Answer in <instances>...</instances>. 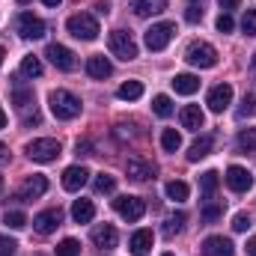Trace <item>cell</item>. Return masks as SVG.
<instances>
[{
    "instance_id": "9c48e42d",
    "label": "cell",
    "mask_w": 256,
    "mask_h": 256,
    "mask_svg": "<svg viewBox=\"0 0 256 256\" xmlns=\"http://www.w3.org/2000/svg\"><path fill=\"white\" fill-rule=\"evenodd\" d=\"M206 104H208L212 114H224V110L232 104V86H230V84H218V86L208 92Z\"/></svg>"
},
{
    "instance_id": "7a4b0ae2",
    "label": "cell",
    "mask_w": 256,
    "mask_h": 256,
    "mask_svg": "<svg viewBox=\"0 0 256 256\" xmlns=\"http://www.w3.org/2000/svg\"><path fill=\"white\" fill-rule=\"evenodd\" d=\"M66 30L74 36V39H80V42H92L102 30H98V21L90 15V12H78V15H72L68 21H66Z\"/></svg>"
},
{
    "instance_id": "5bb4252c",
    "label": "cell",
    "mask_w": 256,
    "mask_h": 256,
    "mask_svg": "<svg viewBox=\"0 0 256 256\" xmlns=\"http://www.w3.org/2000/svg\"><path fill=\"white\" fill-rule=\"evenodd\" d=\"M126 173H128V179H134V182H149V179L155 176L152 164L143 161V158H137V155H131L126 161Z\"/></svg>"
},
{
    "instance_id": "c3c4849f",
    "label": "cell",
    "mask_w": 256,
    "mask_h": 256,
    "mask_svg": "<svg viewBox=\"0 0 256 256\" xmlns=\"http://www.w3.org/2000/svg\"><path fill=\"white\" fill-rule=\"evenodd\" d=\"M6 126V114H3V110H0V128Z\"/></svg>"
},
{
    "instance_id": "1f68e13d",
    "label": "cell",
    "mask_w": 256,
    "mask_h": 256,
    "mask_svg": "<svg viewBox=\"0 0 256 256\" xmlns=\"http://www.w3.org/2000/svg\"><path fill=\"white\" fill-rule=\"evenodd\" d=\"M21 74H24V78H39V74H42L39 57H24V60H21Z\"/></svg>"
},
{
    "instance_id": "44dd1931",
    "label": "cell",
    "mask_w": 256,
    "mask_h": 256,
    "mask_svg": "<svg viewBox=\"0 0 256 256\" xmlns=\"http://www.w3.org/2000/svg\"><path fill=\"white\" fill-rule=\"evenodd\" d=\"M86 74H90V78L104 80V78H110V74H114V66H110L108 57H90V60H86Z\"/></svg>"
},
{
    "instance_id": "ee69618b",
    "label": "cell",
    "mask_w": 256,
    "mask_h": 256,
    "mask_svg": "<svg viewBox=\"0 0 256 256\" xmlns=\"http://www.w3.org/2000/svg\"><path fill=\"white\" fill-rule=\"evenodd\" d=\"M218 3H220V9H224V12H232V9H238V3H242V0H218Z\"/></svg>"
},
{
    "instance_id": "9a60e30c",
    "label": "cell",
    "mask_w": 256,
    "mask_h": 256,
    "mask_svg": "<svg viewBox=\"0 0 256 256\" xmlns=\"http://www.w3.org/2000/svg\"><path fill=\"white\" fill-rule=\"evenodd\" d=\"M86 179H90V170H86V167H80V164L66 167V170H63V188H66V191H80V188L86 185Z\"/></svg>"
},
{
    "instance_id": "ab89813d",
    "label": "cell",
    "mask_w": 256,
    "mask_h": 256,
    "mask_svg": "<svg viewBox=\"0 0 256 256\" xmlns=\"http://www.w3.org/2000/svg\"><path fill=\"white\" fill-rule=\"evenodd\" d=\"M232 27H236L232 15H230V12H220V15H218V30H220V33H232Z\"/></svg>"
},
{
    "instance_id": "4316f807",
    "label": "cell",
    "mask_w": 256,
    "mask_h": 256,
    "mask_svg": "<svg viewBox=\"0 0 256 256\" xmlns=\"http://www.w3.org/2000/svg\"><path fill=\"white\" fill-rule=\"evenodd\" d=\"M12 104H15V108H21V110H24V108H30V104H33V90H30V86L15 84V86H12Z\"/></svg>"
},
{
    "instance_id": "d4e9b609",
    "label": "cell",
    "mask_w": 256,
    "mask_h": 256,
    "mask_svg": "<svg viewBox=\"0 0 256 256\" xmlns=\"http://www.w3.org/2000/svg\"><path fill=\"white\" fill-rule=\"evenodd\" d=\"M200 214H202V220H206V224H214V220L224 214V202H214V196H206V200H202V212H200Z\"/></svg>"
},
{
    "instance_id": "f6af8a7d",
    "label": "cell",
    "mask_w": 256,
    "mask_h": 256,
    "mask_svg": "<svg viewBox=\"0 0 256 256\" xmlns=\"http://www.w3.org/2000/svg\"><path fill=\"white\" fill-rule=\"evenodd\" d=\"M6 161H9V149L0 143V164H6Z\"/></svg>"
},
{
    "instance_id": "d6a6232c",
    "label": "cell",
    "mask_w": 256,
    "mask_h": 256,
    "mask_svg": "<svg viewBox=\"0 0 256 256\" xmlns=\"http://www.w3.org/2000/svg\"><path fill=\"white\" fill-rule=\"evenodd\" d=\"M96 191L98 194H114L116 191V179H114L110 173H98V176H96Z\"/></svg>"
},
{
    "instance_id": "e575fe53",
    "label": "cell",
    "mask_w": 256,
    "mask_h": 256,
    "mask_svg": "<svg viewBox=\"0 0 256 256\" xmlns=\"http://www.w3.org/2000/svg\"><path fill=\"white\" fill-rule=\"evenodd\" d=\"M57 256H80V242L78 238H63L57 244Z\"/></svg>"
},
{
    "instance_id": "2e32d148",
    "label": "cell",
    "mask_w": 256,
    "mask_h": 256,
    "mask_svg": "<svg viewBox=\"0 0 256 256\" xmlns=\"http://www.w3.org/2000/svg\"><path fill=\"white\" fill-rule=\"evenodd\" d=\"M90 238H92V244H96V248H102V250H110V248H116V242H120V236H116V230H114L110 224L96 226Z\"/></svg>"
},
{
    "instance_id": "30bf717a",
    "label": "cell",
    "mask_w": 256,
    "mask_h": 256,
    "mask_svg": "<svg viewBox=\"0 0 256 256\" xmlns=\"http://www.w3.org/2000/svg\"><path fill=\"white\" fill-rule=\"evenodd\" d=\"M18 33L24 39H42L45 36V21L36 18V15H30V12H21L18 15Z\"/></svg>"
},
{
    "instance_id": "816d5d0a",
    "label": "cell",
    "mask_w": 256,
    "mask_h": 256,
    "mask_svg": "<svg viewBox=\"0 0 256 256\" xmlns=\"http://www.w3.org/2000/svg\"><path fill=\"white\" fill-rule=\"evenodd\" d=\"M18 3H21V6H24V3H30V0H18Z\"/></svg>"
},
{
    "instance_id": "f35d334b",
    "label": "cell",
    "mask_w": 256,
    "mask_h": 256,
    "mask_svg": "<svg viewBox=\"0 0 256 256\" xmlns=\"http://www.w3.org/2000/svg\"><path fill=\"white\" fill-rule=\"evenodd\" d=\"M15 250H18V242L9 236H0V256H15Z\"/></svg>"
},
{
    "instance_id": "5b68a950",
    "label": "cell",
    "mask_w": 256,
    "mask_h": 256,
    "mask_svg": "<svg viewBox=\"0 0 256 256\" xmlns=\"http://www.w3.org/2000/svg\"><path fill=\"white\" fill-rule=\"evenodd\" d=\"M173 33H176V24L173 21H161V24H152L149 30H146V48L149 51H164L167 45H170V39H173Z\"/></svg>"
},
{
    "instance_id": "e0dca14e",
    "label": "cell",
    "mask_w": 256,
    "mask_h": 256,
    "mask_svg": "<svg viewBox=\"0 0 256 256\" xmlns=\"http://www.w3.org/2000/svg\"><path fill=\"white\" fill-rule=\"evenodd\" d=\"M45 191H48V179H45V176H30V179L21 185V194H18V196H21L24 202H30V200H36V196H42Z\"/></svg>"
},
{
    "instance_id": "3957f363",
    "label": "cell",
    "mask_w": 256,
    "mask_h": 256,
    "mask_svg": "<svg viewBox=\"0 0 256 256\" xmlns=\"http://www.w3.org/2000/svg\"><path fill=\"white\" fill-rule=\"evenodd\" d=\"M60 152H63V146H60V140H54V137H39V140L27 143V155H30L36 164L57 161V158H60Z\"/></svg>"
},
{
    "instance_id": "8d00e7d4",
    "label": "cell",
    "mask_w": 256,
    "mask_h": 256,
    "mask_svg": "<svg viewBox=\"0 0 256 256\" xmlns=\"http://www.w3.org/2000/svg\"><path fill=\"white\" fill-rule=\"evenodd\" d=\"M3 224H6L9 230H21V226L27 224V218H24L21 212H6V218H3Z\"/></svg>"
},
{
    "instance_id": "d590c367",
    "label": "cell",
    "mask_w": 256,
    "mask_h": 256,
    "mask_svg": "<svg viewBox=\"0 0 256 256\" xmlns=\"http://www.w3.org/2000/svg\"><path fill=\"white\" fill-rule=\"evenodd\" d=\"M185 220H188V218H185L182 212H179V214H170V218H167V226H164V232H167V236H176V232H182Z\"/></svg>"
},
{
    "instance_id": "60d3db41",
    "label": "cell",
    "mask_w": 256,
    "mask_h": 256,
    "mask_svg": "<svg viewBox=\"0 0 256 256\" xmlns=\"http://www.w3.org/2000/svg\"><path fill=\"white\" fill-rule=\"evenodd\" d=\"M232 230H236V232H248V230H250V218H248L244 212H238V214L232 218Z\"/></svg>"
},
{
    "instance_id": "7dc6e473",
    "label": "cell",
    "mask_w": 256,
    "mask_h": 256,
    "mask_svg": "<svg viewBox=\"0 0 256 256\" xmlns=\"http://www.w3.org/2000/svg\"><path fill=\"white\" fill-rule=\"evenodd\" d=\"M42 3H45V6H51V9H54V6H60V3H63V0H42Z\"/></svg>"
},
{
    "instance_id": "52a82bcc",
    "label": "cell",
    "mask_w": 256,
    "mask_h": 256,
    "mask_svg": "<svg viewBox=\"0 0 256 256\" xmlns=\"http://www.w3.org/2000/svg\"><path fill=\"white\" fill-rule=\"evenodd\" d=\"M114 208L126 218L128 224H134V220H140L143 214H146V200H140V196H116L114 200Z\"/></svg>"
},
{
    "instance_id": "ba28073f",
    "label": "cell",
    "mask_w": 256,
    "mask_h": 256,
    "mask_svg": "<svg viewBox=\"0 0 256 256\" xmlns=\"http://www.w3.org/2000/svg\"><path fill=\"white\" fill-rule=\"evenodd\" d=\"M60 224H63V212H60V208H45V212H39V214L33 218V230H36L39 236H51Z\"/></svg>"
},
{
    "instance_id": "b9f144b4",
    "label": "cell",
    "mask_w": 256,
    "mask_h": 256,
    "mask_svg": "<svg viewBox=\"0 0 256 256\" xmlns=\"http://www.w3.org/2000/svg\"><path fill=\"white\" fill-rule=\"evenodd\" d=\"M254 110H256V98H254V96H244V102H242V110H238V120L250 116Z\"/></svg>"
},
{
    "instance_id": "db71d44e",
    "label": "cell",
    "mask_w": 256,
    "mask_h": 256,
    "mask_svg": "<svg viewBox=\"0 0 256 256\" xmlns=\"http://www.w3.org/2000/svg\"><path fill=\"white\" fill-rule=\"evenodd\" d=\"M164 256H173V254H164Z\"/></svg>"
},
{
    "instance_id": "bcb514c9",
    "label": "cell",
    "mask_w": 256,
    "mask_h": 256,
    "mask_svg": "<svg viewBox=\"0 0 256 256\" xmlns=\"http://www.w3.org/2000/svg\"><path fill=\"white\" fill-rule=\"evenodd\" d=\"M248 256H256V236L248 242Z\"/></svg>"
},
{
    "instance_id": "7c38bea8",
    "label": "cell",
    "mask_w": 256,
    "mask_h": 256,
    "mask_svg": "<svg viewBox=\"0 0 256 256\" xmlns=\"http://www.w3.org/2000/svg\"><path fill=\"white\" fill-rule=\"evenodd\" d=\"M45 57H48L51 63L57 66L60 72H72V68H74V54H72L66 45H57V42H51V45L45 48Z\"/></svg>"
},
{
    "instance_id": "cb8c5ba5",
    "label": "cell",
    "mask_w": 256,
    "mask_h": 256,
    "mask_svg": "<svg viewBox=\"0 0 256 256\" xmlns=\"http://www.w3.org/2000/svg\"><path fill=\"white\" fill-rule=\"evenodd\" d=\"M72 218H74L78 224H90V220L96 218V206H92V200H74V206H72Z\"/></svg>"
},
{
    "instance_id": "74e56055",
    "label": "cell",
    "mask_w": 256,
    "mask_h": 256,
    "mask_svg": "<svg viewBox=\"0 0 256 256\" xmlns=\"http://www.w3.org/2000/svg\"><path fill=\"white\" fill-rule=\"evenodd\" d=\"M242 30H244L248 36H256V9H248V12H244V18H242Z\"/></svg>"
},
{
    "instance_id": "603a6c76",
    "label": "cell",
    "mask_w": 256,
    "mask_h": 256,
    "mask_svg": "<svg viewBox=\"0 0 256 256\" xmlns=\"http://www.w3.org/2000/svg\"><path fill=\"white\" fill-rule=\"evenodd\" d=\"M173 90H176L179 96H194V92L200 90V78H196V74H188V72H185V74H176V78H173Z\"/></svg>"
},
{
    "instance_id": "f907efd6",
    "label": "cell",
    "mask_w": 256,
    "mask_h": 256,
    "mask_svg": "<svg viewBox=\"0 0 256 256\" xmlns=\"http://www.w3.org/2000/svg\"><path fill=\"white\" fill-rule=\"evenodd\" d=\"M250 68H254V72H256V54H254V63H250Z\"/></svg>"
},
{
    "instance_id": "83f0119b",
    "label": "cell",
    "mask_w": 256,
    "mask_h": 256,
    "mask_svg": "<svg viewBox=\"0 0 256 256\" xmlns=\"http://www.w3.org/2000/svg\"><path fill=\"white\" fill-rule=\"evenodd\" d=\"M116 96H120L122 102H137V98L143 96V84H140V80H126V84L116 90Z\"/></svg>"
},
{
    "instance_id": "7bdbcfd3",
    "label": "cell",
    "mask_w": 256,
    "mask_h": 256,
    "mask_svg": "<svg viewBox=\"0 0 256 256\" xmlns=\"http://www.w3.org/2000/svg\"><path fill=\"white\" fill-rule=\"evenodd\" d=\"M185 18H188L191 24H196V21H202V9H200L196 3H188V9H185Z\"/></svg>"
},
{
    "instance_id": "484cf974",
    "label": "cell",
    "mask_w": 256,
    "mask_h": 256,
    "mask_svg": "<svg viewBox=\"0 0 256 256\" xmlns=\"http://www.w3.org/2000/svg\"><path fill=\"white\" fill-rule=\"evenodd\" d=\"M218 185H220V176H218L214 170H206V173L200 176V191H202V200H206V196H214Z\"/></svg>"
},
{
    "instance_id": "7402d4cb",
    "label": "cell",
    "mask_w": 256,
    "mask_h": 256,
    "mask_svg": "<svg viewBox=\"0 0 256 256\" xmlns=\"http://www.w3.org/2000/svg\"><path fill=\"white\" fill-rule=\"evenodd\" d=\"M212 146H214V137H212V134H200V137L191 143V149H188V161L206 158V155L212 152Z\"/></svg>"
},
{
    "instance_id": "277c9868",
    "label": "cell",
    "mask_w": 256,
    "mask_h": 256,
    "mask_svg": "<svg viewBox=\"0 0 256 256\" xmlns=\"http://www.w3.org/2000/svg\"><path fill=\"white\" fill-rule=\"evenodd\" d=\"M185 60H188L194 68H214V66H218V51H214V45H208V42H194L191 48L185 51Z\"/></svg>"
},
{
    "instance_id": "4fadbf2b",
    "label": "cell",
    "mask_w": 256,
    "mask_h": 256,
    "mask_svg": "<svg viewBox=\"0 0 256 256\" xmlns=\"http://www.w3.org/2000/svg\"><path fill=\"white\" fill-rule=\"evenodd\" d=\"M202 256H236V244L224 236H208L202 242Z\"/></svg>"
},
{
    "instance_id": "ac0fdd59",
    "label": "cell",
    "mask_w": 256,
    "mask_h": 256,
    "mask_svg": "<svg viewBox=\"0 0 256 256\" xmlns=\"http://www.w3.org/2000/svg\"><path fill=\"white\" fill-rule=\"evenodd\" d=\"M152 242H155L152 230H137V232L131 236L128 248H131V254H134V256H146L149 250H152Z\"/></svg>"
},
{
    "instance_id": "f1b7e54d",
    "label": "cell",
    "mask_w": 256,
    "mask_h": 256,
    "mask_svg": "<svg viewBox=\"0 0 256 256\" xmlns=\"http://www.w3.org/2000/svg\"><path fill=\"white\" fill-rule=\"evenodd\" d=\"M161 146H164V152H176V149L182 146V134H179L176 128H164V134H161Z\"/></svg>"
},
{
    "instance_id": "ffe728a7",
    "label": "cell",
    "mask_w": 256,
    "mask_h": 256,
    "mask_svg": "<svg viewBox=\"0 0 256 256\" xmlns=\"http://www.w3.org/2000/svg\"><path fill=\"white\" fill-rule=\"evenodd\" d=\"M179 120H182V128H188V131H200L202 122H206V116H202V110L196 104H185L182 114H179Z\"/></svg>"
},
{
    "instance_id": "836d02e7",
    "label": "cell",
    "mask_w": 256,
    "mask_h": 256,
    "mask_svg": "<svg viewBox=\"0 0 256 256\" xmlns=\"http://www.w3.org/2000/svg\"><path fill=\"white\" fill-rule=\"evenodd\" d=\"M152 110H155L158 116H170V114H173V102H170V96H155V98H152Z\"/></svg>"
},
{
    "instance_id": "4dcf8cb0",
    "label": "cell",
    "mask_w": 256,
    "mask_h": 256,
    "mask_svg": "<svg viewBox=\"0 0 256 256\" xmlns=\"http://www.w3.org/2000/svg\"><path fill=\"white\" fill-rule=\"evenodd\" d=\"M238 149L242 152H254L256 149V128H242L238 131Z\"/></svg>"
},
{
    "instance_id": "d6986e66",
    "label": "cell",
    "mask_w": 256,
    "mask_h": 256,
    "mask_svg": "<svg viewBox=\"0 0 256 256\" xmlns=\"http://www.w3.org/2000/svg\"><path fill=\"white\" fill-rule=\"evenodd\" d=\"M131 9H134V15H140V18L161 15V12L167 9V0H131Z\"/></svg>"
},
{
    "instance_id": "f546056e",
    "label": "cell",
    "mask_w": 256,
    "mask_h": 256,
    "mask_svg": "<svg viewBox=\"0 0 256 256\" xmlns=\"http://www.w3.org/2000/svg\"><path fill=\"white\" fill-rule=\"evenodd\" d=\"M164 191H167V196H170V200L182 202V200H188V194H191V188H188L185 182H176V179H173V182H167V188H164Z\"/></svg>"
},
{
    "instance_id": "6da1fadb",
    "label": "cell",
    "mask_w": 256,
    "mask_h": 256,
    "mask_svg": "<svg viewBox=\"0 0 256 256\" xmlns=\"http://www.w3.org/2000/svg\"><path fill=\"white\" fill-rule=\"evenodd\" d=\"M48 104H51V114L57 120H74L80 114V98L68 90H54L48 96Z\"/></svg>"
},
{
    "instance_id": "f5cc1de1",
    "label": "cell",
    "mask_w": 256,
    "mask_h": 256,
    "mask_svg": "<svg viewBox=\"0 0 256 256\" xmlns=\"http://www.w3.org/2000/svg\"><path fill=\"white\" fill-rule=\"evenodd\" d=\"M0 191H3V176H0Z\"/></svg>"
},
{
    "instance_id": "681fc988",
    "label": "cell",
    "mask_w": 256,
    "mask_h": 256,
    "mask_svg": "<svg viewBox=\"0 0 256 256\" xmlns=\"http://www.w3.org/2000/svg\"><path fill=\"white\" fill-rule=\"evenodd\" d=\"M3 57H6V51H3V48H0V63H3Z\"/></svg>"
},
{
    "instance_id": "8fae6325",
    "label": "cell",
    "mask_w": 256,
    "mask_h": 256,
    "mask_svg": "<svg viewBox=\"0 0 256 256\" xmlns=\"http://www.w3.org/2000/svg\"><path fill=\"white\" fill-rule=\"evenodd\" d=\"M226 185H230L236 194H244V191H250V188H254V176H250V170H244V167L232 164V167L226 170Z\"/></svg>"
},
{
    "instance_id": "8992f818",
    "label": "cell",
    "mask_w": 256,
    "mask_h": 256,
    "mask_svg": "<svg viewBox=\"0 0 256 256\" xmlns=\"http://www.w3.org/2000/svg\"><path fill=\"white\" fill-rule=\"evenodd\" d=\"M110 54L126 60V63L137 57V42L131 39V33H126V30H114L110 33Z\"/></svg>"
}]
</instances>
